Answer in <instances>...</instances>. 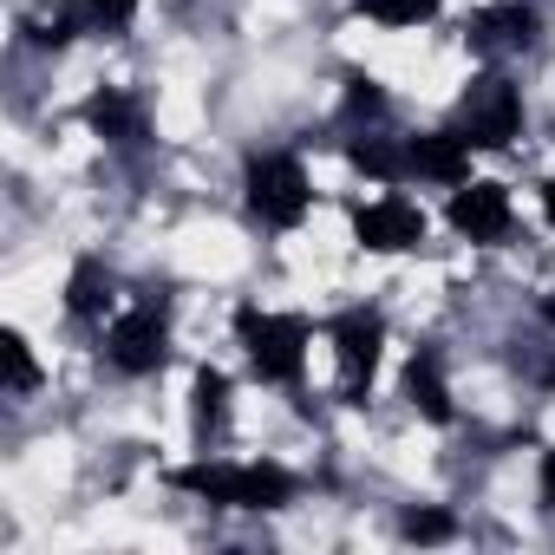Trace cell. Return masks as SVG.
<instances>
[{
  "mask_svg": "<svg viewBox=\"0 0 555 555\" xmlns=\"http://www.w3.org/2000/svg\"><path fill=\"white\" fill-rule=\"evenodd\" d=\"M170 483L203 503H222V509H282L295 496V477L282 464H190Z\"/></svg>",
  "mask_w": 555,
  "mask_h": 555,
  "instance_id": "cell-1",
  "label": "cell"
},
{
  "mask_svg": "<svg viewBox=\"0 0 555 555\" xmlns=\"http://www.w3.org/2000/svg\"><path fill=\"white\" fill-rule=\"evenodd\" d=\"M235 334H242V353H248L255 379H274V386H295V379H301L308 327H301L295 314H261V308H242V314H235Z\"/></svg>",
  "mask_w": 555,
  "mask_h": 555,
  "instance_id": "cell-2",
  "label": "cell"
},
{
  "mask_svg": "<svg viewBox=\"0 0 555 555\" xmlns=\"http://www.w3.org/2000/svg\"><path fill=\"white\" fill-rule=\"evenodd\" d=\"M457 125H464L470 151H503V144L516 138V125H522L516 86H509L503 73H477V79L464 86V99H457Z\"/></svg>",
  "mask_w": 555,
  "mask_h": 555,
  "instance_id": "cell-3",
  "label": "cell"
},
{
  "mask_svg": "<svg viewBox=\"0 0 555 555\" xmlns=\"http://www.w3.org/2000/svg\"><path fill=\"white\" fill-rule=\"evenodd\" d=\"M308 203H314V190H308V177H301L295 157H255V164H248V209H255L261 222L295 229V222L308 216Z\"/></svg>",
  "mask_w": 555,
  "mask_h": 555,
  "instance_id": "cell-4",
  "label": "cell"
},
{
  "mask_svg": "<svg viewBox=\"0 0 555 555\" xmlns=\"http://www.w3.org/2000/svg\"><path fill=\"white\" fill-rule=\"evenodd\" d=\"M353 235H360V248H373V255H405V248L425 242V216H418L405 196H373V203H360Z\"/></svg>",
  "mask_w": 555,
  "mask_h": 555,
  "instance_id": "cell-5",
  "label": "cell"
},
{
  "mask_svg": "<svg viewBox=\"0 0 555 555\" xmlns=\"http://www.w3.org/2000/svg\"><path fill=\"white\" fill-rule=\"evenodd\" d=\"M105 353H112L118 373H157V366L170 360V327H164V314H157V308L125 314V321L105 334Z\"/></svg>",
  "mask_w": 555,
  "mask_h": 555,
  "instance_id": "cell-6",
  "label": "cell"
},
{
  "mask_svg": "<svg viewBox=\"0 0 555 555\" xmlns=\"http://www.w3.org/2000/svg\"><path fill=\"white\" fill-rule=\"evenodd\" d=\"M451 229L470 235V242H503L509 235V190L503 183H457Z\"/></svg>",
  "mask_w": 555,
  "mask_h": 555,
  "instance_id": "cell-7",
  "label": "cell"
},
{
  "mask_svg": "<svg viewBox=\"0 0 555 555\" xmlns=\"http://www.w3.org/2000/svg\"><path fill=\"white\" fill-rule=\"evenodd\" d=\"M379 340H386L379 314H340V321H334V353H340V379H347V392H366V386H373Z\"/></svg>",
  "mask_w": 555,
  "mask_h": 555,
  "instance_id": "cell-8",
  "label": "cell"
},
{
  "mask_svg": "<svg viewBox=\"0 0 555 555\" xmlns=\"http://www.w3.org/2000/svg\"><path fill=\"white\" fill-rule=\"evenodd\" d=\"M412 157V177H431V183H470V138L457 131H431V138H412L405 144Z\"/></svg>",
  "mask_w": 555,
  "mask_h": 555,
  "instance_id": "cell-9",
  "label": "cell"
},
{
  "mask_svg": "<svg viewBox=\"0 0 555 555\" xmlns=\"http://www.w3.org/2000/svg\"><path fill=\"white\" fill-rule=\"evenodd\" d=\"M535 40V14L522 8V0H496V8H483L470 21V47L477 53H509V47H529Z\"/></svg>",
  "mask_w": 555,
  "mask_h": 555,
  "instance_id": "cell-10",
  "label": "cell"
},
{
  "mask_svg": "<svg viewBox=\"0 0 555 555\" xmlns=\"http://www.w3.org/2000/svg\"><path fill=\"white\" fill-rule=\"evenodd\" d=\"M86 125H92L99 138H112V144H138V138H144V105H138L131 92H99V99L86 105Z\"/></svg>",
  "mask_w": 555,
  "mask_h": 555,
  "instance_id": "cell-11",
  "label": "cell"
},
{
  "mask_svg": "<svg viewBox=\"0 0 555 555\" xmlns=\"http://www.w3.org/2000/svg\"><path fill=\"white\" fill-rule=\"evenodd\" d=\"M405 399H412L431 425H444V418H451V386H444V366H438L431 353H418V360L405 366Z\"/></svg>",
  "mask_w": 555,
  "mask_h": 555,
  "instance_id": "cell-12",
  "label": "cell"
},
{
  "mask_svg": "<svg viewBox=\"0 0 555 555\" xmlns=\"http://www.w3.org/2000/svg\"><path fill=\"white\" fill-rule=\"evenodd\" d=\"M190 418H196V431H203V438L229 425V379H222L216 366H203V373H196V386H190Z\"/></svg>",
  "mask_w": 555,
  "mask_h": 555,
  "instance_id": "cell-13",
  "label": "cell"
},
{
  "mask_svg": "<svg viewBox=\"0 0 555 555\" xmlns=\"http://www.w3.org/2000/svg\"><path fill=\"white\" fill-rule=\"evenodd\" d=\"M66 308H73L79 321H99V314L112 308V274H105L99 261H79V268H73V288H66Z\"/></svg>",
  "mask_w": 555,
  "mask_h": 555,
  "instance_id": "cell-14",
  "label": "cell"
},
{
  "mask_svg": "<svg viewBox=\"0 0 555 555\" xmlns=\"http://www.w3.org/2000/svg\"><path fill=\"white\" fill-rule=\"evenodd\" d=\"M347 157H353V170H366V177H379V183L412 177V157H405L399 144H386V138H353V144H347Z\"/></svg>",
  "mask_w": 555,
  "mask_h": 555,
  "instance_id": "cell-15",
  "label": "cell"
},
{
  "mask_svg": "<svg viewBox=\"0 0 555 555\" xmlns=\"http://www.w3.org/2000/svg\"><path fill=\"white\" fill-rule=\"evenodd\" d=\"M360 8H366L373 21H386V27H418V21L438 14V0H360Z\"/></svg>",
  "mask_w": 555,
  "mask_h": 555,
  "instance_id": "cell-16",
  "label": "cell"
},
{
  "mask_svg": "<svg viewBox=\"0 0 555 555\" xmlns=\"http://www.w3.org/2000/svg\"><path fill=\"white\" fill-rule=\"evenodd\" d=\"M0 360H8V392H34V386H40V366H34V353H27L21 334L0 340Z\"/></svg>",
  "mask_w": 555,
  "mask_h": 555,
  "instance_id": "cell-17",
  "label": "cell"
},
{
  "mask_svg": "<svg viewBox=\"0 0 555 555\" xmlns=\"http://www.w3.org/2000/svg\"><path fill=\"white\" fill-rule=\"evenodd\" d=\"M131 14H138V0H86L92 34H125V27H131Z\"/></svg>",
  "mask_w": 555,
  "mask_h": 555,
  "instance_id": "cell-18",
  "label": "cell"
},
{
  "mask_svg": "<svg viewBox=\"0 0 555 555\" xmlns=\"http://www.w3.org/2000/svg\"><path fill=\"white\" fill-rule=\"evenodd\" d=\"M405 535H412V542H444V535H451V516H444V509H412V516H405Z\"/></svg>",
  "mask_w": 555,
  "mask_h": 555,
  "instance_id": "cell-19",
  "label": "cell"
},
{
  "mask_svg": "<svg viewBox=\"0 0 555 555\" xmlns=\"http://www.w3.org/2000/svg\"><path fill=\"white\" fill-rule=\"evenodd\" d=\"M347 112H353V118H379V112H386V92H379L373 79H353V92H347Z\"/></svg>",
  "mask_w": 555,
  "mask_h": 555,
  "instance_id": "cell-20",
  "label": "cell"
},
{
  "mask_svg": "<svg viewBox=\"0 0 555 555\" xmlns=\"http://www.w3.org/2000/svg\"><path fill=\"white\" fill-rule=\"evenodd\" d=\"M542 496H548V509H555V451L542 457Z\"/></svg>",
  "mask_w": 555,
  "mask_h": 555,
  "instance_id": "cell-21",
  "label": "cell"
},
{
  "mask_svg": "<svg viewBox=\"0 0 555 555\" xmlns=\"http://www.w3.org/2000/svg\"><path fill=\"white\" fill-rule=\"evenodd\" d=\"M542 209H548V222H555V177H548V190H542Z\"/></svg>",
  "mask_w": 555,
  "mask_h": 555,
  "instance_id": "cell-22",
  "label": "cell"
},
{
  "mask_svg": "<svg viewBox=\"0 0 555 555\" xmlns=\"http://www.w3.org/2000/svg\"><path fill=\"white\" fill-rule=\"evenodd\" d=\"M542 314H548V321H555V295H548V301H542Z\"/></svg>",
  "mask_w": 555,
  "mask_h": 555,
  "instance_id": "cell-23",
  "label": "cell"
}]
</instances>
